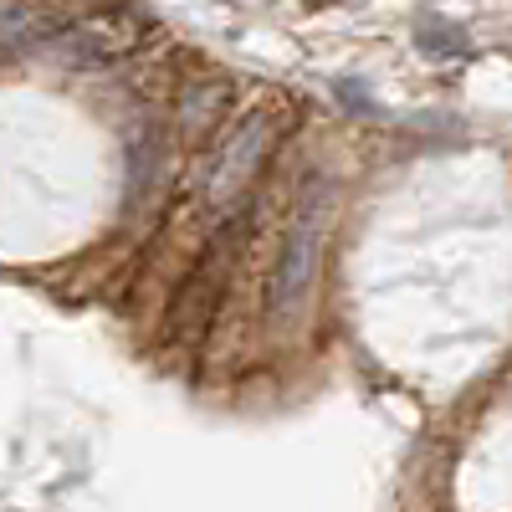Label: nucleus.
<instances>
[{"instance_id": "obj_2", "label": "nucleus", "mask_w": 512, "mask_h": 512, "mask_svg": "<svg viewBox=\"0 0 512 512\" xmlns=\"http://www.w3.org/2000/svg\"><path fill=\"white\" fill-rule=\"evenodd\" d=\"M267 149H272V118L267 113H246L226 134V144L216 149L210 169H205V200L216 205V210H226L231 200H241L246 185L256 180V169H262Z\"/></svg>"}, {"instance_id": "obj_3", "label": "nucleus", "mask_w": 512, "mask_h": 512, "mask_svg": "<svg viewBox=\"0 0 512 512\" xmlns=\"http://www.w3.org/2000/svg\"><path fill=\"white\" fill-rule=\"evenodd\" d=\"M144 21L134 11H108V16H93L72 31H62L52 41V57L67 62V67H103V62H118L123 52H134Z\"/></svg>"}, {"instance_id": "obj_1", "label": "nucleus", "mask_w": 512, "mask_h": 512, "mask_svg": "<svg viewBox=\"0 0 512 512\" xmlns=\"http://www.w3.org/2000/svg\"><path fill=\"white\" fill-rule=\"evenodd\" d=\"M333 210H338V200H333L328 185H318L313 195L297 200L287 241H282V256H277V277H272V318L287 323L297 308L308 303L318 262H323V241H328V226H333Z\"/></svg>"}, {"instance_id": "obj_4", "label": "nucleus", "mask_w": 512, "mask_h": 512, "mask_svg": "<svg viewBox=\"0 0 512 512\" xmlns=\"http://www.w3.org/2000/svg\"><path fill=\"white\" fill-rule=\"evenodd\" d=\"M415 36H420V47H425V52H436V57L466 52V31H456L451 21H436V16H425V21L415 26Z\"/></svg>"}]
</instances>
